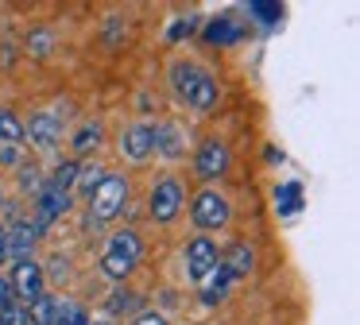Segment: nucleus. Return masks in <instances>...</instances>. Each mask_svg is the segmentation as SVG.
Masks as SVG:
<instances>
[{
  "mask_svg": "<svg viewBox=\"0 0 360 325\" xmlns=\"http://www.w3.org/2000/svg\"><path fill=\"white\" fill-rule=\"evenodd\" d=\"M124 201H128V182H124V174H105L101 186L89 193V221H94V224L112 221V217L124 209Z\"/></svg>",
  "mask_w": 360,
  "mask_h": 325,
  "instance_id": "1",
  "label": "nucleus"
},
{
  "mask_svg": "<svg viewBox=\"0 0 360 325\" xmlns=\"http://www.w3.org/2000/svg\"><path fill=\"white\" fill-rule=\"evenodd\" d=\"M190 217H194L198 229H225L233 209H229V201L217 190H202L194 198V205H190Z\"/></svg>",
  "mask_w": 360,
  "mask_h": 325,
  "instance_id": "2",
  "label": "nucleus"
},
{
  "mask_svg": "<svg viewBox=\"0 0 360 325\" xmlns=\"http://www.w3.org/2000/svg\"><path fill=\"white\" fill-rule=\"evenodd\" d=\"M182 205H186V193H182V186L174 182V178H163V182L151 190V198H148L151 221H174Z\"/></svg>",
  "mask_w": 360,
  "mask_h": 325,
  "instance_id": "3",
  "label": "nucleus"
},
{
  "mask_svg": "<svg viewBox=\"0 0 360 325\" xmlns=\"http://www.w3.org/2000/svg\"><path fill=\"white\" fill-rule=\"evenodd\" d=\"M8 286H12V298H24L27 306H32L35 298H43V267L35 260L16 263V267H12Z\"/></svg>",
  "mask_w": 360,
  "mask_h": 325,
  "instance_id": "4",
  "label": "nucleus"
},
{
  "mask_svg": "<svg viewBox=\"0 0 360 325\" xmlns=\"http://www.w3.org/2000/svg\"><path fill=\"white\" fill-rule=\"evenodd\" d=\"M213 267H217V244H213L210 236H194V240H190V248H186V271H190V279H194V283H202Z\"/></svg>",
  "mask_w": 360,
  "mask_h": 325,
  "instance_id": "5",
  "label": "nucleus"
},
{
  "mask_svg": "<svg viewBox=\"0 0 360 325\" xmlns=\"http://www.w3.org/2000/svg\"><path fill=\"white\" fill-rule=\"evenodd\" d=\"M194 170H198V178H221L229 170V144H221V139H205V144L198 147Z\"/></svg>",
  "mask_w": 360,
  "mask_h": 325,
  "instance_id": "6",
  "label": "nucleus"
},
{
  "mask_svg": "<svg viewBox=\"0 0 360 325\" xmlns=\"http://www.w3.org/2000/svg\"><path fill=\"white\" fill-rule=\"evenodd\" d=\"M4 232H8V260H16V263L32 260V248H35V240H39L35 221H16L12 229H4Z\"/></svg>",
  "mask_w": 360,
  "mask_h": 325,
  "instance_id": "7",
  "label": "nucleus"
},
{
  "mask_svg": "<svg viewBox=\"0 0 360 325\" xmlns=\"http://www.w3.org/2000/svg\"><path fill=\"white\" fill-rule=\"evenodd\" d=\"M27 136H32L35 147L51 151V147L58 144V136H63V124H58L55 113H39V116H32V124L24 128V139H27Z\"/></svg>",
  "mask_w": 360,
  "mask_h": 325,
  "instance_id": "8",
  "label": "nucleus"
},
{
  "mask_svg": "<svg viewBox=\"0 0 360 325\" xmlns=\"http://www.w3.org/2000/svg\"><path fill=\"white\" fill-rule=\"evenodd\" d=\"M151 151H155V136H151L148 124H136V128L124 132V139H120V155H124V159L143 162Z\"/></svg>",
  "mask_w": 360,
  "mask_h": 325,
  "instance_id": "9",
  "label": "nucleus"
},
{
  "mask_svg": "<svg viewBox=\"0 0 360 325\" xmlns=\"http://www.w3.org/2000/svg\"><path fill=\"white\" fill-rule=\"evenodd\" d=\"M66 209H70V193L55 190V186H39V217H35V229L43 232L58 213H66Z\"/></svg>",
  "mask_w": 360,
  "mask_h": 325,
  "instance_id": "10",
  "label": "nucleus"
},
{
  "mask_svg": "<svg viewBox=\"0 0 360 325\" xmlns=\"http://www.w3.org/2000/svg\"><path fill=\"white\" fill-rule=\"evenodd\" d=\"M217 263L225 267L229 279H240V275H248V271L256 267V252H252L248 244H233V248H229V255H225V260H217Z\"/></svg>",
  "mask_w": 360,
  "mask_h": 325,
  "instance_id": "11",
  "label": "nucleus"
},
{
  "mask_svg": "<svg viewBox=\"0 0 360 325\" xmlns=\"http://www.w3.org/2000/svg\"><path fill=\"white\" fill-rule=\"evenodd\" d=\"M229 286H233V279H229L225 267L217 263V267H213L210 275L202 279V302H205V306H217V302H225V298H229Z\"/></svg>",
  "mask_w": 360,
  "mask_h": 325,
  "instance_id": "12",
  "label": "nucleus"
},
{
  "mask_svg": "<svg viewBox=\"0 0 360 325\" xmlns=\"http://www.w3.org/2000/svg\"><path fill=\"white\" fill-rule=\"evenodd\" d=\"M186 101L198 108V113H210L213 105H217V82H213L210 74H202L194 85H190V93H186Z\"/></svg>",
  "mask_w": 360,
  "mask_h": 325,
  "instance_id": "13",
  "label": "nucleus"
},
{
  "mask_svg": "<svg viewBox=\"0 0 360 325\" xmlns=\"http://www.w3.org/2000/svg\"><path fill=\"white\" fill-rule=\"evenodd\" d=\"M109 252H117V255H124L128 263H136V260L143 255V244H140V236H136L132 229H120V232H112Z\"/></svg>",
  "mask_w": 360,
  "mask_h": 325,
  "instance_id": "14",
  "label": "nucleus"
},
{
  "mask_svg": "<svg viewBox=\"0 0 360 325\" xmlns=\"http://www.w3.org/2000/svg\"><path fill=\"white\" fill-rule=\"evenodd\" d=\"M51 325H89V314L70 298H55V314H51Z\"/></svg>",
  "mask_w": 360,
  "mask_h": 325,
  "instance_id": "15",
  "label": "nucleus"
},
{
  "mask_svg": "<svg viewBox=\"0 0 360 325\" xmlns=\"http://www.w3.org/2000/svg\"><path fill=\"white\" fill-rule=\"evenodd\" d=\"M151 136H155V147L167 155V159H179V155H182L179 128H171V124H155V128H151Z\"/></svg>",
  "mask_w": 360,
  "mask_h": 325,
  "instance_id": "16",
  "label": "nucleus"
},
{
  "mask_svg": "<svg viewBox=\"0 0 360 325\" xmlns=\"http://www.w3.org/2000/svg\"><path fill=\"white\" fill-rule=\"evenodd\" d=\"M101 139H105V132H101V124H82L78 132H74V151L78 155H86V151H94V147H101Z\"/></svg>",
  "mask_w": 360,
  "mask_h": 325,
  "instance_id": "17",
  "label": "nucleus"
},
{
  "mask_svg": "<svg viewBox=\"0 0 360 325\" xmlns=\"http://www.w3.org/2000/svg\"><path fill=\"white\" fill-rule=\"evenodd\" d=\"M298 205H302V186L283 182L279 190H275V209H279V213H295Z\"/></svg>",
  "mask_w": 360,
  "mask_h": 325,
  "instance_id": "18",
  "label": "nucleus"
},
{
  "mask_svg": "<svg viewBox=\"0 0 360 325\" xmlns=\"http://www.w3.org/2000/svg\"><path fill=\"white\" fill-rule=\"evenodd\" d=\"M0 144H24V124L16 120V113H8V108H0Z\"/></svg>",
  "mask_w": 360,
  "mask_h": 325,
  "instance_id": "19",
  "label": "nucleus"
},
{
  "mask_svg": "<svg viewBox=\"0 0 360 325\" xmlns=\"http://www.w3.org/2000/svg\"><path fill=\"white\" fill-rule=\"evenodd\" d=\"M136 310H143V298H140V294H132V291H117V294L109 298V314H112V317L136 314Z\"/></svg>",
  "mask_w": 360,
  "mask_h": 325,
  "instance_id": "20",
  "label": "nucleus"
},
{
  "mask_svg": "<svg viewBox=\"0 0 360 325\" xmlns=\"http://www.w3.org/2000/svg\"><path fill=\"white\" fill-rule=\"evenodd\" d=\"M202 74H205V70L190 66V62H179V66H171V77H174V89H179V97H186L190 85H194Z\"/></svg>",
  "mask_w": 360,
  "mask_h": 325,
  "instance_id": "21",
  "label": "nucleus"
},
{
  "mask_svg": "<svg viewBox=\"0 0 360 325\" xmlns=\"http://www.w3.org/2000/svg\"><path fill=\"white\" fill-rule=\"evenodd\" d=\"M51 314H55V298L43 294V298H35L32 310H27V325H51Z\"/></svg>",
  "mask_w": 360,
  "mask_h": 325,
  "instance_id": "22",
  "label": "nucleus"
},
{
  "mask_svg": "<svg viewBox=\"0 0 360 325\" xmlns=\"http://www.w3.org/2000/svg\"><path fill=\"white\" fill-rule=\"evenodd\" d=\"M205 39H210V43H233V39H236V27H233V20H229V15H221V20H213L210 27H205Z\"/></svg>",
  "mask_w": 360,
  "mask_h": 325,
  "instance_id": "23",
  "label": "nucleus"
},
{
  "mask_svg": "<svg viewBox=\"0 0 360 325\" xmlns=\"http://www.w3.org/2000/svg\"><path fill=\"white\" fill-rule=\"evenodd\" d=\"M74 178H78V162H58L47 186H55V190H63V193H66V190L74 186Z\"/></svg>",
  "mask_w": 360,
  "mask_h": 325,
  "instance_id": "24",
  "label": "nucleus"
},
{
  "mask_svg": "<svg viewBox=\"0 0 360 325\" xmlns=\"http://www.w3.org/2000/svg\"><path fill=\"white\" fill-rule=\"evenodd\" d=\"M105 174H109V170H101V167H78V178H74V182H78V186H82V193L89 198V193H94L97 186H101V178H105Z\"/></svg>",
  "mask_w": 360,
  "mask_h": 325,
  "instance_id": "25",
  "label": "nucleus"
},
{
  "mask_svg": "<svg viewBox=\"0 0 360 325\" xmlns=\"http://www.w3.org/2000/svg\"><path fill=\"white\" fill-rule=\"evenodd\" d=\"M101 267H105V275L109 279H124L128 271L136 267V263H128L124 255H117V252H105V260H101Z\"/></svg>",
  "mask_w": 360,
  "mask_h": 325,
  "instance_id": "26",
  "label": "nucleus"
},
{
  "mask_svg": "<svg viewBox=\"0 0 360 325\" xmlns=\"http://www.w3.org/2000/svg\"><path fill=\"white\" fill-rule=\"evenodd\" d=\"M248 15H256L259 23H267V27H271V23L283 20V8L279 4H248Z\"/></svg>",
  "mask_w": 360,
  "mask_h": 325,
  "instance_id": "27",
  "label": "nucleus"
},
{
  "mask_svg": "<svg viewBox=\"0 0 360 325\" xmlns=\"http://www.w3.org/2000/svg\"><path fill=\"white\" fill-rule=\"evenodd\" d=\"M27 46H32V54H51V46H55V35H51V31H35L32 39H27Z\"/></svg>",
  "mask_w": 360,
  "mask_h": 325,
  "instance_id": "28",
  "label": "nucleus"
},
{
  "mask_svg": "<svg viewBox=\"0 0 360 325\" xmlns=\"http://www.w3.org/2000/svg\"><path fill=\"white\" fill-rule=\"evenodd\" d=\"M0 325H27V310L16 306V302L4 306V310H0Z\"/></svg>",
  "mask_w": 360,
  "mask_h": 325,
  "instance_id": "29",
  "label": "nucleus"
},
{
  "mask_svg": "<svg viewBox=\"0 0 360 325\" xmlns=\"http://www.w3.org/2000/svg\"><path fill=\"white\" fill-rule=\"evenodd\" d=\"M194 31H198V20H194V15H186V20H174V23H171L167 39L174 43V39H182V35H194Z\"/></svg>",
  "mask_w": 360,
  "mask_h": 325,
  "instance_id": "30",
  "label": "nucleus"
},
{
  "mask_svg": "<svg viewBox=\"0 0 360 325\" xmlns=\"http://www.w3.org/2000/svg\"><path fill=\"white\" fill-rule=\"evenodd\" d=\"M20 182H24V190H39V170L24 167V170H20Z\"/></svg>",
  "mask_w": 360,
  "mask_h": 325,
  "instance_id": "31",
  "label": "nucleus"
},
{
  "mask_svg": "<svg viewBox=\"0 0 360 325\" xmlns=\"http://www.w3.org/2000/svg\"><path fill=\"white\" fill-rule=\"evenodd\" d=\"M136 325H167V317L155 314V310H143V314L136 317Z\"/></svg>",
  "mask_w": 360,
  "mask_h": 325,
  "instance_id": "32",
  "label": "nucleus"
},
{
  "mask_svg": "<svg viewBox=\"0 0 360 325\" xmlns=\"http://www.w3.org/2000/svg\"><path fill=\"white\" fill-rule=\"evenodd\" d=\"M51 275L66 279V275H70V263H66V260H51Z\"/></svg>",
  "mask_w": 360,
  "mask_h": 325,
  "instance_id": "33",
  "label": "nucleus"
},
{
  "mask_svg": "<svg viewBox=\"0 0 360 325\" xmlns=\"http://www.w3.org/2000/svg\"><path fill=\"white\" fill-rule=\"evenodd\" d=\"M4 306H12V286H8V279H0V310Z\"/></svg>",
  "mask_w": 360,
  "mask_h": 325,
  "instance_id": "34",
  "label": "nucleus"
},
{
  "mask_svg": "<svg viewBox=\"0 0 360 325\" xmlns=\"http://www.w3.org/2000/svg\"><path fill=\"white\" fill-rule=\"evenodd\" d=\"M0 162H16V147H12V144L0 147Z\"/></svg>",
  "mask_w": 360,
  "mask_h": 325,
  "instance_id": "35",
  "label": "nucleus"
},
{
  "mask_svg": "<svg viewBox=\"0 0 360 325\" xmlns=\"http://www.w3.org/2000/svg\"><path fill=\"white\" fill-rule=\"evenodd\" d=\"M0 263H8V232L0 229Z\"/></svg>",
  "mask_w": 360,
  "mask_h": 325,
  "instance_id": "36",
  "label": "nucleus"
},
{
  "mask_svg": "<svg viewBox=\"0 0 360 325\" xmlns=\"http://www.w3.org/2000/svg\"><path fill=\"white\" fill-rule=\"evenodd\" d=\"M97 325H112V321H97Z\"/></svg>",
  "mask_w": 360,
  "mask_h": 325,
  "instance_id": "37",
  "label": "nucleus"
},
{
  "mask_svg": "<svg viewBox=\"0 0 360 325\" xmlns=\"http://www.w3.org/2000/svg\"><path fill=\"white\" fill-rule=\"evenodd\" d=\"M0 205H4V201H0Z\"/></svg>",
  "mask_w": 360,
  "mask_h": 325,
  "instance_id": "38",
  "label": "nucleus"
}]
</instances>
